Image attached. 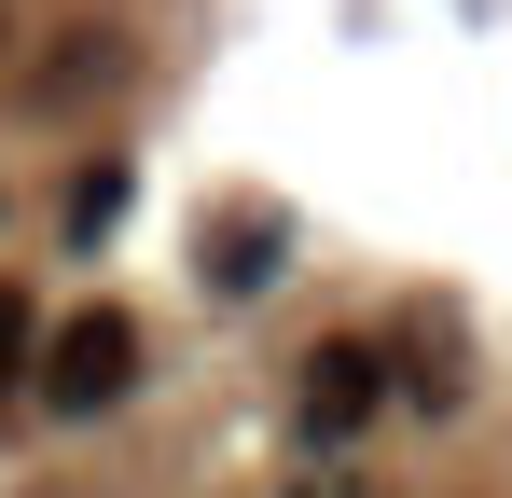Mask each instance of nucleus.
<instances>
[{"instance_id":"nucleus-1","label":"nucleus","mask_w":512,"mask_h":498,"mask_svg":"<svg viewBox=\"0 0 512 498\" xmlns=\"http://www.w3.org/2000/svg\"><path fill=\"white\" fill-rule=\"evenodd\" d=\"M125 388H139V319H111V305L56 319V346H42V402H56V415H111Z\"/></svg>"},{"instance_id":"nucleus-2","label":"nucleus","mask_w":512,"mask_h":498,"mask_svg":"<svg viewBox=\"0 0 512 498\" xmlns=\"http://www.w3.org/2000/svg\"><path fill=\"white\" fill-rule=\"evenodd\" d=\"M374 402H388V360H374L360 332L305 360V429H319V443H346V429H360V415H374Z\"/></svg>"},{"instance_id":"nucleus-3","label":"nucleus","mask_w":512,"mask_h":498,"mask_svg":"<svg viewBox=\"0 0 512 498\" xmlns=\"http://www.w3.org/2000/svg\"><path fill=\"white\" fill-rule=\"evenodd\" d=\"M111 208H125V166H84L70 180V236H111Z\"/></svg>"},{"instance_id":"nucleus-4","label":"nucleus","mask_w":512,"mask_h":498,"mask_svg":"<svg viewBox=\"0 0 512 498\" xmlns=\"http://www.w3.org/2000/svg\"><path fill=\"white\" fill-rule=\"evenodd\" d=\"M14 374H28V305L0 291V388H14Z\"/></svg>"}]
</instances>
